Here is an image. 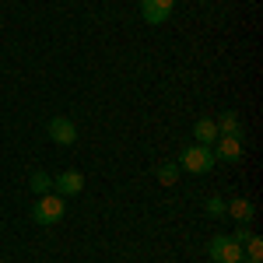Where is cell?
I'll list each match as a JSON object with an SVG mask.
<instances>
[{
    "instance_id": "1",
    "label": "cell",
    "mask_w": 263,
    "mask_h": 263,
    "mask_svg": "<svg viewBox=\"0 0 263 263\" xmlns=\"http://www.w3.org/2000/svg\"><path fill=\"white\" fill-rule=\"evenodd\" d=\"M214 162H218L214 151L203 147V144H190V147H182V155H179V168L193 172V176H207L214 168Z\"/></svg>"
},
{
    "instance_id": "2",
    "label": "cell",
    "mask_w": 263,
    "mask_h": 263,
    "mask_svg": "<svg viewBox=\"0 0 263 263\" xmlns=\"http://www.w3.org/2000/svg\"><path fill=\"white\" fill-rule=\"evenodd\" d=\"M63 214H67V203H63V197H57V193L39 197L35 207H32V221L35 224H57Z\"/></svg>"
},
{
    "instance_id": "3",
    "label": "cell",
    "mask_w": 263,
    "mask_h": 263,
    "mask_svg": "<svg viewBox=\"0 0 263 263\" xmlns=\"http://www.w3.org/2000/svg\"><path fill=\"white\" fill-rule=\"evenodd\" d=\"M207 256L214 263H242V246L232 235H214L211 246H207Z\"/></svg>"
},
{
    "instance_id": "4",
    "label": "cell",
    "mask_w": 263,
    "mask_h": 263,
    "mask_svg": "<svg viewBox=\"0 0 263 263\" xmlns=\"http://www.w3.org/2000/svg\"><path fill=\"white\" fill-rule=\"evenodd\" d=\"M46 134L57 144H63V147H70V144L78 141V126H74V120H67V116H53V120L46 123Z\"/></svg>"
},
{
    "instance_id": "5",
    "label": "cell",
    "mask_w": 263,
    "mask_h": 263,
    "mask_svg": "<svg viewBox=\"0 0 263 263\" xmlns=\"http://www.w3.org/2000/svg\"><path fill=\"white\" fill-rule=\"evenodd\" d=\"M211 151L218 162H239L242 158V137H218L211 144Z\"/></svg>"
},
{
    "instance_id": "6",
    "label": "cell",
    "mask_w": 263,
    "mask_h": 263,
    "mask_svg": "<svg viewBox=\"0 0 263 263\" xmlns=\"http://www.w3.org/2000/svg\"><path fill=\"white\" fill-rule=\"evenodd\" d=\"M172 4L176 0H141V14L147 25H162V21H168V14H172Z\"/></svg>"
},
{
    "instance_id": "7",
    "label": "cell",
    "mask_w": 263,
    "mask_h": 263,
    "mask_svg": "<svg viewBox=\"0 0 263 263\" xmlns=\"http://www.w3.org/2000/svg\"><path fill=\"white\" fill-rule=\"evenodd\" d=\"M53 190H60L63 197H78V193L84 190V176L74 172V168H67V172H60V176L53 179Z\"/></svg>"
},
{
    "instance_id": "8",
    "label": "cell",
    "mask_w": 263,
    "mask_h": 263,
    "mask_svg": "<svg viewBox=\"0 0 263 263\" xmlns=\"http://www.w3.org/2000/svg\"><path fill=\"white\" fill-rule=\"evenodd\" d=\"M214 126H218L221 137H242V123H239V116H235L232 109H224L221 116L214 120Z\"/></svg>"
},
{
    "instance_id": "9",
    "label": "cell",
    "mask_w": 263,
    "mask_h": 263,
    "mask_svg": "<svg viewBox=\"0 0 263 263\" xmlns=\"http://www.w3.org/2000/svg\"><path fill=\"white\" fill-rule=\"evenodd\" d=\"M193 137H197V144H203V147H211V144L218 141L221 134H218V126H214V120H197V126H193Z\"/></svg>"
},
{
    "instance_id": "10",
    "label": "cell",
    "mask_w": 263,
    "mask_h": 263,
    "mask_svg": "<svg viewBox=\"0 0 263 263\" xmlns=\"http://www.w3.org/2000/svg\"><path fill=\"white\" fill-rule=\"evenodd\" d=\"M224 211H228V214H232L239 224H249V221H253V203L242 200V197H239V200H232V203H224Z\"/></svg>"
},
{
    "instance_id": "11",
    "label": "cell",
    "mask_w": 263,
    "mask_h": 263,
    "mask_svg": "<svg viewBox=\"0 0 263 263\" xmlns=\"http://www.w3.org/2000/svg\"><path fill=\"white\" fill-rule=\"evenodd\" d=\"M32 190H35V193H39V197H46V193H49V190H53V176H46V172H42V168H35V172H32Z\"/></svg>"
},
{
    "instance_id": "12",
    "label": "cell",
    "mask_w": 263,
    "mask_h": 263,
    "mask_svg": "<svg viewBox=\"0 0 263 263\" xmlns=\"http://www.w3.org/2000/svg\"><path fill=\"white\" fill-rule=\"evenodd\" d=\"M176 179H179V165H172V162L158 165V182L162 186H176Z\"/></svg>"
},
{
    "instance_id": "13",
    "label": "cell",
    "mask_w": 263,
    "mask_h": 263,
    "mask_svg": "<svg viewBox=\"0 0 263 263\" xmlns=\"http://www.w3.org/2000/svg\"><path fill=\"white\" fill-rule=\"evenodd\" d=\"M242 249L249 253V260H260V256H263V239H260V235H253V239H249Z\"/></svg>"
},
{
    "instance_id": "14",
    "label": "cell",
    "mask_w": 263,
    "mask_h": 263,
    "mask_svg": "<svg viewBox=\"0 0 263 263\" xmlns=\"http://www.w3.org/2000/svg\"><path fill=\"white\" fill-rule=\"evenodd\" d=\"M207 214H214V218H221V214H224V200H221V197H211V200H207Z\"/></svg>"
},
{
    "instance_id": "15",
    "label": "cell",
    "mask_w": 263,
    "mask_h": 263,
    "mask_svg": "<svg viewBox=\"0 0 263 263\" xmlns=\"http://www.w3.org/2000/svg\"><path fill=\"white\" fill-rule=\"evenodd\" d=\"M232 239H235V242H239V246H246V242H249V239H253V232H249L246 224H239V232H235Z\"/></svg>"
},
{
    "instance_id": "16",
    "label": "cell",
    "mask_w": 263,
    "mask_h": 263,
    "mask_svg": "<svg viewBox=\"0 0 263 263\" xmlns=\"http://www.w3.org/2000/svg\"><path fill=\"white\" fill-rule=\"evenodd\" d=\"M242 263H260V260H246V256H242Z\"/></svg>"
}]
</instances>
